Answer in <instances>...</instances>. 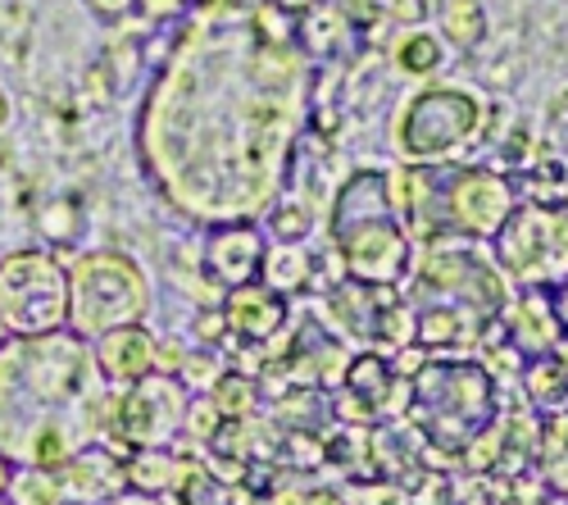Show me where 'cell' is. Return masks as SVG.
<instances>
[{
  "label": "cell",
  "instance_id": "obj_10",
  "mask_svg": "<svg viewBox=\"0 0 568 505\" xmlns=\"http://www.w3.org/2000/svg\"><path fill=\"white\" fill-rule=\"evenodd\" d=\"M186 405H192V392L182 387V378L146 374L123 396H105L101 428H105L110 446L128 461L132 446H169L178 437V428L186 424Z\"/></svg>",
  "mask_w": 568,
  "mask_h": 505
},
{
  "label": "cell",
  "instance_id": "obj_41",
  "mask_svg": "<svg viewBox=\"0 0 568 505\" xmlns=\"http://www.w3.org/2000/svg\"><path fill=\"white\" fill-rule=\"evenodd\" d=\"M105 505H160L155 496H146V492H114Z\"/></svg>",
  "mask_w": 568,
  "mask_h": 505
},
{
  "label": "cell",
  "instance_id": "obj_17",
  "mask_svg": "<svg viewBox=\"0 0 568 505\" xmlns=\"http://www.w3.org/2000/svg\"><path fill=\"white\" fill-rule=\"evenodd\" d=\"M60 483L73 496H87V505L110 501L114 492H123V455L110 442H87L82 451H73L64 461Z\"/></svg>",
  "mask_w": 568,
  "mask_h": 505
},
{
  "label": "cell",
  "instance_id": "obj_26",
  "mask_svg": "<svg viewBox=\"0 0 568 505\" xmlns=\"http://www.w3.org/2000/svg\"><path fill=\"white\" fill-rule=\"evenodd\" d=\"M6 496H10V505H60L64 501V483H60L55 469L28 465V469H14Z\"/></svg>",
  "mask_w": 568,
  "mask_h": 505
},
{
  "label": "cell",
  "instance_id": "obj_43",
  "mask_svg": "<svg viewBox=\"0 0 568 505\" xmlns=\"http://www.w3.org/2000/svg\"><path fill=\"white\" fill-rule=\"evenodd\" d=\"M10 478H14V465H10V455H6V451H0V496H6V492H10Z\"/></svg>",
  "mask_w": 568,
  "mask_h": 505
},
{
  "label": "cell",
  "instance_id": "obj_13",
  "mask_svg": "<svg viewBox=\"0 0 568 505\" xmlns=\"http://www.w3.org/2000/svg\"><path fill=\"white\" fill-rule=\"evenodd\" d=\"M400 387H409V378H400V370L387 355H355L342 374V396H337V415L342 420H359V424H377L383 415H392V401L400 396Z\"/></svg>",
  "mask_w": 568,
  "mask_h": 505
},
{
  "label": "cell",
  "instance_id": "obj_31",
  "mask_svg": "<svg viewBox=\"0 0 568 505\" xmlns=\"http://www.w3.org/2000/svg\"><path fill=\"white\" fill-rule=\"evenodd\" d=\"M178 492H182V505H232V496L223 492L219 478H210V469H182Z\"/></svg>",
  "mask_w": 568,
  "mask_h": 505
},
{
  "label": "cell",
  "instance_id": "obj_42",
  "mask_svg": "<svg viewBox=\"0 0 568 505\" xmlns=\"http://www.w3.org/2000/svg\"><path fill=\"white\" fill-rule=\"evenodd\" d=\"M550 296H555V314H559V329H564V337H568V283H564V287H555Z\"/></svg>",
  "mask_w": 568,
  "mask_h": 505
},
{
  "label": "cell",
  "instance_id": "obj_44",
  "mask_svg": "<svg viewBox=\"0 0 568 505\" xmlns=\"http://www.w3.org/2000/svg\"><path fill=\"white\" fill-rule=\"evenodd\" d=\"M10 114H14V110H10V97H6V91H0V128L10 123Z\"/></svg>",
  "mask_w": 568,
  "mask_h": 505
},
{
  "label": "cell",
  "instance_id": "obj_48",
  "mask_svg": "<svg viewBox=\"0 0 568 505\" xmlns=\"http://www.w3.org/2000/svg\"><path fill=\"white\" fill-rule=\"evenodd\" d=\"M0 505H10V501H6V496H0Z\"/></svg>",
  "mask_w": 568,
  "mask_h": 505
},
{
  "label": "cell",
  "instance_id": "obj_21",
  "mask_svg": "<svg viewBox=\"0 0 568 505\" xmlns=\"http://www.w3.org/2000/svg\"><path fill=\"white\" fill-rule=\"evenodd\" d=\"M442 37L455 51H473L487 37V6L483 0H442Z\"/></svg>",
  "mask_w": 568,
  "mask_h": 505
},
{
  "label": "cell",
  "instance_id": "obj_32",
  "mask_svg": "<svg viewBox=\"0 0 568 505\" xmlns=\"http://www.w3.org/2000/svg\"><path fill=\"white\" fill-rule=\"evenodd\" d=\"M219 374H223V364L210 355V351H196V355H186L182 360V370H178V378H182V387L186 392H210L214 383H219Z\"/></svg>",
  "mask_w": 568,
  "mask_h": 505
},
{
  "label": "cell",
  "instance_id": "obj_24",
  "mask_svg": "<svg viewBox=\"0 0 568 505\" xmlns=\"http://www.w3.org/2000/svg\"><path fill=\"white\" fill-rule=\"evenodd\" d=\"M260 283L273 287V292H305L310 283V255H301L296 246H277V251H264V269H260Z\"/></svg>",
  "mask_w": 568,
  "mask_h": 505
},
{
  "label": "cell",
  "instance_id": "obj_20",
  "mask_svg": "<svg viewBox=\"0 0 568 505\" xmlns=\"http://www.w3.org/2000/svg\"><path fill=\"white\" fill-rule=\"evenodd\" d=\"M178 474H182V465L164 446H132L128 461H123V483L132 492H146V496L178 487Z\"/></svg>",
  "mask_w": 568,
  "mask_h": 505
},
{
  "label": "cell",
  "instance_id": "obj_35",
  "mask_svg": "<svg viewBox=\"0 0 568 505\" xmlns=\"http://www.w3.org/2000/svg\"><path fill=\"white\" fill-rule=\"evenodd\" d=\"M82 6L101 23H123L128 14H136V0H82Z\"/></svg>",
  "mask_w": 568,
  "mask_h": 505
},
{
  "label": "cell",
  "instance_id": "obj_30",
  "mask_svg": "<svg viewBox=\"0 0 568 505\" xmlns=\"http://www.w3.org/2000/svg\"><path fill=\"white\" fill-rule=\"evenodd\" d=\"M528 201L537 205H568V169L546 160L532 169V188H528Z\"/></svg>",
  "mask_w": 568,
  "mask_h": 505
},
{
  "label": "cell",
  "instance_id": "obj_19",
  "mask_svg": "<svg viewBox=\"0 0 568 505\" xmlns=\"http://www.w3.org/2000/svg\"><path fill=\"white\" fill-rule=\"evenodd\" d=\"M355 28L346 23L342 6H333V0H318L314 10H305L296 19V46H301V55L305 60H333L342 55V46Z\"/></svg>",
  "mask_w": 568,
  "mask_h": 505
},
{
  "label": "cell",
  "instance_id": "obj_18",
  "mask_svg": "<svg viewBox=\"0 0 568 505\" xmlns=\"http://www.w3.org/2000/svg\"><path fill=\"white\" fill-rule=\"evenodd\" d=\"M564 329H559V314H555V296L541 292V287H524V296H518L514 305V329H509V346L518 355H550L559 346Z\"/></svg>",
  "mask_w": 568,
  "mask_h": 505
},
{
  "label": "cell",
  "instance_id": "obj_11",
  "mask_svg": "<svg viewBox=\"0 0 568 505\" xmlns=\"http://www.w3.org/2000/svg\"><path fill=\"white\" fill-rule=\"evenodd\" d=\"M518 205L514 182L496 169H446L442 182V233L459 238H496V228Z\"/></svg>",
  "mask_w": 568,
  "mask_h": 505
},
{
  "label": "cell",
  "instance_id": "obj_9",
  "mask_svg": "<svg viewBox=\"0 0 568 505\" xmlns=\"http://www.w3.org/2000/svg\"><path fill=\"white\" fill-rule=\"evenodd\" d=\"M0 324L10 337L69 329V269L51 251H14L0 260Z\"/></svg>",
  "mask_w": 568,
  "mask_h": 505
},
{
  "label": "cell",
  "instance_id": "obj_3",
  "mask_svg": "<svg viewBox=\"0 0 568 505\" xmlns=\"http://www.w3.org/2000/svg\"><path fill=\"white\" fill-rule=\"evenodd\" d=\"M327 238L342 260V273L364 287H396L414 269V242L392 205L383 169H355L333 201Z\"/></svg>",
  "mask_w": 568,
  "mask_h": 505
},
{
  "label": "cell",
  "instance_id": "obj_47",
  "mask_svg": "<svg viewBox=\"0 0 568 505\" xmlns=\"http://www.w3.org/2000/svg\"><path fill=\"white\" fill-rule=\"evenodd\" d=\"M6 337H10V333H6V324H0V342H6Z\"/></svg>",
  "mask_w": 568,
  "mask_h": 505
},
{
  "label": "cell",
  "instance_id": "obj_14",
  "mask_svg": "<svg viewBox=\"0 0 568 505\" xmlns=\"http://www.w3.org/2000/svg\"><path fill=\"white\" fill-rule=\"evenodd\" d=\"M223 329L236 342H273L282 329H287V296L264 287V283H246V287H232L223 301Z\"/></svg>",
  "mask_w": 568,
  "mask_h": 505
},
{
  "label": "cell",
  "instance_id": "obj_38",
  "mask_svg": "<svg viewBox=\"0 0 568 505\" xmlns=\"http://www.w3.org/2000/svg\"><path fill=\"white\" fill-rule=\"evenodd\" d=\"M528 142H532V132H528L524 123H518V128L509 132V142L500 147V151H505V160H528Z\"/></svg>",
  "mask_w": 568,
  "mask_h": 505
},
{
  "label": "cell",
  "instance_id": "obj_33",
  "mask_svg": "<svg viewBox=\"0 0 568 505\" xmlns=\"http://www.w3.org/2000/svg\"><path fill=\"white\" fill-rule=\"evenodd\" d=\"M186 428H192V437H201L205 446L219 437V428H223V415H219V405L210 401V392H205L201 401H192V405H186Z\"/></svg>",
  "mask_w": 568,
  "mask_h": 505
},
{
  "label": "cell",
  "instance_id": "obj_6",
  "mask_svg": "<svg viewBox=\"0 0 568 505\" xmlns=\"http://www.w3.org/2000/svg\"><path fill=\"white\" fill-rule=\"evenodd\" d=\"M151 310V283L123 251H87L69 269V329L101 337L110 329L141 324Z\"/></svg>",
  "mask_w": 568,
  "mask_h": 505
},
{
  "label": "cell",
  "instance_id": "obj_8",
  "mask_svg": "<svg viewBox=\"0 0 568 505\" xmlns=\"http://www.w3.org/2000/svg\"><path fill=\"white\" fill-rule=\"evenodd\" d=\"M491 260L518 287L555 292L568 283V205H514L491 238Z\"/></svg>",
  "mask_w": 568,
  "mask_h": 505
},
{
  "label": "cell",
  "instance_id": "obj_45",
  "mask_svg": "<svg viewBox=\"0 0 568 505\" xmlns=\"http://www.w3.org/2000/svg\"><path fill=\"white\" fill-rule=\"evenodd\" d=\"M219 6H236V10H251V6H260V0H219Z\"/></svg>",
  "mask_w": 568,
  "mask_h": 505
},
{
  "label": "cell",
  "instance_id": "obj_46",
  "mask_svg": "<svg viewBox=\"0 0 568 505\" xmlns=\"http://www.w3.org/2000/svg\"><path fill=\"white\" fill-rule=\"evenodd\" d=\"M387 6H392V10H405V6H409V0H387Z\"/></svg>",
  "mask_w": 568,
  "mask_h": 505
},
{
  "label": "cell",
  "instance_id": "obj_36",
  "mask_svg": "<svg viewBox=\"0 0 568 505\" xmlns=\"http://www.w3.org/2000/svg\"><path fill=\"white\" fill-rule=\"evenodd\" d=\"M342 14H346V23H351V28H355V23H359V28H368V23L383 19L387 10H383V6H373V0H346Z\"/></svg>",
  "mask_w": 568,
  "mask_h": 505
},
{
  "label": "cell",
  "instance_id": "obj_29",
  "mask_svg": "<svg viewBox=\"0 0 568 505\" xmlns=\"http://www.w3.org/2000/svg\"><path fill=\"white\" fill-rule=\"evenodd\" d=\"M310 233H314V214H310V205L282 201V205L268 210V238H273V242H282V246H301Z\"/></svg>",
  "mask_w": 568,
  "mask_h": 505
},
{
  "label": "cell",
  "instance_id": "obj_37",
  "mask_svg": "<svg viewBox=\"0 0 568 505\" xmlns=\"http://www.w3.org/2000/svg\"><path fill=\"white\" fill-rule=\"evenodd\" d=\"M182 360H186L182 346H173V342H155V374H173V378H178Z\"/></svg>",
  "mask_w": 568,
  "mask_h": 505
},
{
  "label": "cell",
  "instance_id": "obj_12",
  "mask_svg": "<svg viewBox=\"0 0 568 505\" xmlns=\"http://www.w3.org/2000/svg\"><path fill=\"white\" fill-rule=\"evenodd\" d=\"M264 233L251 219H227V223H210L205 228V246H201V269L205 279L223 292L260 283L264 269Z\"/></svg>",
  "mask_w": 568,
  "mask_h": 505
},
{
  "label": "cell",
  "instance_id": "obj_25",
  "mask_svg": "<svg viewBox=\"0 0 568 505\" xmlns=\"http://www.w3.org/2000/svg\"><path fill=\"white\" fill-rule=\"evenodd\" d=\"M37 228L51 246H73L82 233V201L78 196H51L37 214Z\"/></svg>",
  "mask_w": 568,
  "mask_h": 505
},
{
  "label": "cell",
  "instance_id": "obj_5",
  "mask_svg": "<svg viewBox=\"0 0 568 505\" xmlns=\"http://www.w3.org/2000/svg\"><path fill=\"white\" fill-rule=\"evenodd\" d=\"M505 273L496 269L491 255H483L478 246L468 242H450V238H437L414 264V296L409 305H437V310H450L459 324L478 337V329L496 324L500 310H505Z\"/></svg>",
  "mask_w": 568,
  "mask_h": 505
},
{
  "label": "cell",
  "instance_id": "obj_16",
  "mask_svg": "<svg viewBox=\"0 0 568 505\" xmlns=\"http://www.w3.org/2000/svg\"><path fill=\"white\" fill-rule=\"evenodd\" d=\"M282 364H287V374L301 387H327V383H342L351 355H346V346H342V337L333 329L305 324L296 333V342H292V351H287V360H282Z\"/></svg>",
  "mask_w": 568,
  "mask_h": 505
},
{
  "label": "cell",
  "instance_id": "obj_39",
  "mask_svg": "<svg viewBox=\"0 0 568 505\" xmlns=\"http://www.w3.org/2000/svg\"><path fill=\"white\" fill-rule=\"evenodd\" d=\"M400 14H409V19H437L442 14V0H409Z\"/></svg>",
  "mask_w": 568,
  "mask_h": 505
},
{
  "label": "cell",
  "instance_id": "obj_22",
  "mask_svg": "<svg viewBox=\"0 0 568 505\" xmlns=\"http://www.w3.org/2000/svg\"><path fill=\"white\" fill-rule=\"evenodd\" d=\"M524 392L528 401L555 410V405H568V364L550 351V355H537L528 360V370H524Z\"/></svg>",
  "mask_w": 568,
  "mask_h": 505
},
{
  "label": "cell",
  "instance_id": "obj_23",
  "mask_svg": "<svg viewBox=\"0 0 568 505\" xmlns=\"http://www.w3.org/2000/svg\"><path fill=\"white\" fill-rule=\"evenodd\" d=\"M392 60H396V69H400V73L423 78V73H437V64L446 60V46H442V37H433V32L409 28V32H400V37H396Z\"/></svg>",
  "mask_w": 568,
  "mask_h": 505
},
{
  "label": "cell",
  "instance_id": "obj_4",
  "mask_svg": "<svg viewBox=\"0 0 568 505\" xmlns=\"http://www.w3.org/2000/svg\"><path fill=\"white\" fill-rule=\"evenodd\" d=\"M409 420L442 451H464L500 420L496 374L478 360H423L409 374Z\"/></svg>",
  "mask_w": 568,
  "mask_h": 505
},
{
  "label": "cell",
  "instance_id": "obj_40",
  "mask_svg": "<svg viewBox=\"0 0 568 505\" xmlns=\"http://www.w3.org/2000/svg\"><path fill=\"white\" fill-rule=\"evenodd\" d=\"M268 6H273V10H282V14H292V19H301L305 10H314V6H318V0H268Z\"/></svg>",
  "mask_w": 568,
  "mask_h": 505
},
{
  "label": "cell",
  "instance_id": "obj_7",
  "mask_svg": "<svg viewBox=\"0 0 568 505\" xmlns=\"http://www.w3.org/2000/svg\"><path fill=\"white\" fill-rule=\"evenodd\" d=\"M483 101L464 87H423L400 105L392 147L405 164H450L483 132Z\"/></svg>",
  "mask_w": 568,
  "mask_h": 505
},
{
  "label": "cell",
  "instance_id": "obj_28",
  "mask_svg": "<svg viewBox=\"0 0 568 505\" xmlns=\"http://www.w3.org/2000/svg\"><path fill=\"white\" fill-rule=\"evenodd\" d=\"M327 410H333V405H327V396L318 387H301L296 383L287 396H277V420L292 424V433H305V424L314 428L318 415H327Z\"/></svg>",
  "mask_w": 568,
  "mask_h": 505
},
{
  "label": "cell",
  "instance_id": "obj_2",
  "mask_svg": "<svg viewBox=\"0 0 568 505\" xmlns=\"http://www.w3.org/2000/svg\"><path fill=\"white\" fill-rule=\"evenodd\" d=\"M91 346L73 329H55L41 337H6L0 342V451L28 455L32 437L51 424H69V415H101L105 392Z\"/></svg>",
  "mask_w": 568,
  "mask_h": 505
},
{
  "label": "cell",
  "instance_id": "obj_1",
  "mask_svg": "<svg viewBox=\"0 0 568 505\" xmlns=\"http://www.w3.org/2000/svg\"><path fill=\"white\" fill-rule=\"evenodd\" d=\"M310 119L296 19L196 0L136 119V151L164 196L205 223L251 219L287 188Z\"/></svg>",
  "mask_w": 568,
  "mask_h": 505
},
{
  "label": "cell",
  "instance_id": "obj_15",
  "mask_svg": "<svg viewBox=\"0 0 568 505\" xmlns=\"http://www.w3.org/2000/svg\"><path fill=\"white\" fill-rule=\"evenodd\" d=\"M91 360H97V370L110 387H132L146 374H155V337L141 324L110 329L97 337V346H91Z\"/></svg>",
  "mask_w": 568,
  "mask_h": 505
},
{
  "label": "cell",
  "instance_id": "obj_34",
  "mask_svg": "<svg viewBox=\"0 0 568 505\" xmlns=\"http://www.w3.org/2000/svg\"><path fill=\"white\" fill-rule=\"evenodd\" d=\"M192 6L196 0H136V14L146 19V23H178V19H186L192 14Z\"/></svg>",
  "mask_w": 568,
  "mask_h": 505
},
{
  "label": "cell",
  "instance_id": "obj_27",
  "mask_svg": "<svg viewBox=\"0 0 568 505\" xmlns=\"http://www.w3.org/2000/svg\"><path fill=\"white\" fill-rule=\"evenodd\" d=\"M210 401L219 405V415L223 420H251L255 415V401H260V387H255V378L251 374H219V383L210 387Z\"/></svg>",
  "mask_w": 568,
  "mask_h": 505
}]
</instances>
